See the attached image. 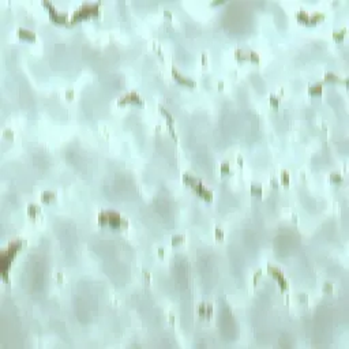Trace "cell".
<instances>
[{"mask_svg": "<svg viewBox=\"0 0 349 349\" xmlns=\"http://www.w3.org/2000/svg\"><path fill=\"white\" fill-rule=\"evenodd\" d=\"M23 241L22 240H16V241H12L11 244L8 245L7 250H3L2 251V255H0V265H2V274H3V278L7 281V270H8V266L11 263L12 258L15 256V254L18 252V250L22 247Z\"/></svg>", "mask_w": 349, "mask_h": 349, "instance_id": "6da1fadb", "label": "cell"}, {"mask_svg": "<svg viewBox=\"0 0 349 349\" xmlns=\"http://www.w3.org/2000/svg\"><path fill=\"white\" fill-rule=\"evenodd\" d=\"M98 221L101 222V225H109L111 228L119 229V228H127L128 222L127 220L121 217L119 213L116 211H101V214L98 215Z\"/></svg>", "mask_w": 349, "mask_h": 349, "instance_id": "7a4b0ae2", "label": "cell"}, {"mask_svg": "<svg viewBox=\"0 0 349 349\" xmlns=\"http://www.w3.org/2000/svg\"><path fill=\"white\" fill-rule=\"evenodd\" d=\"M98 8H100V2L85 3V4H82L79 8L74 12L73 18H71V22H77V20H79V19H83V18H87V16L95 15V14H98Z\"/></svg>", "mask_w": 349, "mask_h": 349, "instance_id": "3957f363", "label": "cell"}, {"mask_svg": "<svg viewBox=\"0 0 349 349\" xmlns=\"http://www.w3.org/2000/svg\"><path fill=\"white\" fill-rule=\"evenodd\" d=\"M183 180H184V183H187L190 187H192L194 190L197 191V194H199L203 199H206V201H211V199H213V194L202 186V183L198 179H195V177H192L191 174H188V173H184L183 174Z\"/></svg>", "mask_w": 349, "mask_h": 349, "instance_id": "277c9868", "label": "cell"}, {"mask_svg": "<svg viewBox=\"0 0 349 349\" xmlns=\"http://www.w3.org/2000/svg\"><path fill=\"white\" fill-rule=\"evenodd\" d=\"M267 270H269V273H270V274H272V276H274L278 280V282H280V286H281V289H282V290L288 288V282H286V280L284 278V276H282L281 270H278L277 267H273V266H269V267H267Z\"/></svg>", "mask_w": 349, "mask_h": 349, "instance_id": "5b68a950", "label": "cell"}, {"mask_svg": "<svg viewBox=\"0 0 349 349\" xmlns=\"http://www.w3.org/2000/svg\"><path fill=\"white\" fill-rule=\"evenodd\" d=\"M49 15L51 18H52L55 22L57 23H67L68 22V15L66 12H59L55 7H52V8L49 10Z\"/></svg>", "mask_w": 349, "mask_h": 349, "instance_id": "8992f818", "label": "cell"}, {"mask_svg": "<svg viewBox=\"0 0 349 349\" xmlns=\"http://www.w3.org/2000/svg\"><path fill=\"white\" fill-rule=\"evenodd\" d=\"M236 57L240 60H254V61L259 60V56L255 52H252V51H243V49L236 51Z\"/></svg>", "mask_w": 349, "mask_h": 349, "instance_id": "52a82bcc", "label": "cell"}, {"mask_svg": "<svg viewBox=\"0 0 349 349\" xmlns=\"http://www.w3.org/2000/svg\"><path fill=\"white\" fill-rule=\"evenodd\" d=\"M128 102H136V104H143V100L141 98V95H138L136 93H128L126 94L124 97H121L119 100L117 104L123 105V104H128Z\"/></svg>", "mask_w": 349, "mask_h": 349, "instance_id": "ba28073f", "label": "cell"}, {"mask_svg": "<svg viewBox=\"0 0 349 349\" xmlns=\"http://www.w3.org/2000/svg\"><path fill=\"white\" fill-rule=\"evenodd\" d=\"M172 75H173V78L177 82H180V83H183V85H188V86H194V85H195V82L192 79H190V78H187V77H184V75L179 74L176 70H174V68L172 70Z\"/></svg>", "mask_w": 349, "mask_h": 349, "instance_id": "9c48e42d", "label": "cell"}, {"mask_svg": "<svg viewBox=\"0 0 349 349\" xmlns=\"http://www.w3.org/2000/svg\"><path fill=\"white\" fill-rule=\"evenodd\" d=\"M18 34L19 37H22V38H27V40H36V34H34L32 30H27V29H23V27H20V29H18Z\"/></svg>", "mask_w": 349, "mask_h": 349, "instance_id": "30bf717a", "label": "cell"}, {"mask_svg": "<svg viewBox=\"0 0 349 349\" xmlns=\"http://www.w3.org/2000/svg\"><path fill=\"white\" fill-rule=\"evenodd\" d=\"M308 93L311 95H320L322 94V85L320 83H314L308 87Z\"/></svg>", "mask_w": 349, "mask_h": 349, "instance_id": "8fae6325", "label": "cell"}, {"mask_svg": "<svg viewBox=\"0 0 349 349\" xmlns=\"http://www.w3.org/2000/svg\"><path fill=\"white\" fill-rule=\"evenodd\" d=\"M199 314L202 316H210L211 315V306H206V304H201L199 307Z\"/></svg>", "mask_w": 349, "mask_h": 349, "instance_id": "7c38bea8", "label": "cell"}, {"mask_svg": "<svg viewBox=\"0 0 349 349\" xmlns=\"http://www.w3.org/2000/svg\"><path fill=\"white\" fill-rule=\"evenodd\" d=\"M55 198H56V194L52 192V191H45V192L41 194V199H42V202H51V201H53Z\"/></svg>", "mask_w": 349, "mask_h": 349, "instance_id": "4fadbf2b", "label": "cell"}, {"mask_svg": "<svg viewBox=\"0 0 349 349\" xmlns=\"http://www.w3.org/2000/svg\"><path fill=\"white\" fill-rule=\"evenodd\" d=\"M325 81H327V82H340L341 79H340V77L336 75V74L326 73V74H325Z\"/></svg>", "mask_w": 349, "mask_h": 349, "instance_id": "5bb4252c", "label": "cell"}, {"mask_svg": "<svg viewBox=\"0 0 349 349\" xmlns=\"http://www.w3.org/2000/svg\"><path fill=\"white\" fill-rule=\"evenodd\" d=\"M323 18H325L323 14H320V12H315V14H312V15H310V16H308V22H310V23H314V22H318L319 19H323Z\"/></svg>", "mask_w": 349, "mask_h": 349, "instance_id": "9a60e30c", "label": "cell"}, {"mask_svg": "<svg viewBox=\"0 0 349 349\" xmlns=\"http://www.w3.org/2000/svg\"><path fill=\"white\" fill-rule=\"evenodd\" d=\"M27 211H29V215H32V217H34L37 213H40V207L36 206V205H29V207H27Z\"/></svg>", "mask_w": 349, "mask_h": 349, "instance_id": "2e32d148", "label": "cell"}, {"mask_svg": "<svg viewBox=\"0 0 349 349\" xmlns=\"http://www.w3.org/2000/svg\"><path fill=\"white\" fill-rule=\"evenodd\" d=\"M160 109H161V113H162V115H164V116H165V117H166V121H168V124H169V127H172V123H173V117H172V116H170V113H168V111H166V109H164L162 107H161V108H160Z\"/></svg>", "mask_w": 349, "mask_h": 349, "instance_id": "e0dca14e", "label": "cell"}, {"mask_svg": "<svg viewBox=\"0 0 349 349\" xmlns=\"http://www.w3.org/2000/svg\"><path fill=\"white\" fill-rule=\"evenodd\" d=\"M296 16H297V19H299V20H303V22H308V16H310V15H308V14H307L306 11L300 10V11L297 12Z\"/></svg>", "mask_w": 349, "mask_h": 349, "instance_id": "ac0fdd59", "label": "cell"}, {"mask_svg": "<svg viewBox=\"0 0 349 349\" xmlns=\"http://www.w3.org/2000/svg\"><path fill=\"white\" fill-rule=\"evenodd\" d=\"M330 180L333 181V183H340V181L342 180V177H341V174L338 172H333L330 174Z\"/></svg>", "mask_w": 349, "mask_h": 349, "instance_id": "d6986e66", "label": "cell"}, {"mask_svg": "<svg viewBox=\"0 0 349 349\" xmlns=\"http://www.w3.org/2000/svg\"><path fill=\"white\" fill-rule=\"evenodd\" d=\"M345 32H347V29H342V30H340V32H338V30H336V32L333 33V37L336 40H341L342 38V37L345 36Z\"/></svg>", "mask_w": 349, "mask_h": 349, "instance_id": "ffe728a7", "label": "cell"}, {"mask_svg": "<svg viewBox=\"0 0 349 349\" xmlns=\"http://www.w3.org/2000/svg\"><path fill=\"white\" fill-rule=\"evenodd\" d=\"M281 181L284 183V186H288L289 184V173L285 172V170L281 173Z\"/></svg>", "mask_w": 349, "mask_h": 349, "instance_id": "44dd1931", "label": "cell"}, {"mask_svg": "<svg viewBox=\"0 0 349 349\" xmlns=\"http://www.w3.org/2000/svg\"><path fill=\"white\" fill-rule=\"evenodd\" d=\"M183 240H184L183 236H180V235L179 236H173V237H172V244L176 245V244H179V243H181Z\"/></svg>", "mask_w": 349, "mask_h": 349, "instance_id": "7402d4cb", "label": "cell"}, {"mask_svg": "<svg viewBox=\"0 0 349 349\" xmlns=\"http://www.w3.org/2000/svg\"><path fill=\"white\" fill-rule=\"evenodd\" d=\"M231 169H229V164L228 162H222L221 165V173H229Z\"/></svg>", "mask_w": 349, "mask_h": 349, "instance_id": "603a6c76", "label": "cell"}, {"mask_svg": "<svg viewBox=\"0 0 349 349\" xmlns=\"http://www.w3.org/2000/svg\"><path fill=\"white\" fill-rule=\"evenodd\" d=\"M270 104H272L274 108L278 107V97H276V95H270Z\"/></svg>", "mask_w": 349, "mask_h": 349, "instance_id": "cb8c5ba5", "label": "cell"}, {"mask_svg": "<svg viewBox=\"0 0 349 349\" xmlns=\"http://www.w3.org/2000/svg\"><path fill=\"white\" fill-rule=\"evenodd\" d=\"M251 192L258 194V195H262V188H261V187H256V186H252V187H251Z\"/></svg>", "mask_w": 349, "mask_h": 349, "instance_id": "d4e9b609", "label": "cell"}, {"mask_svg": "<svg viewBox=\"0 0 349 349\" xmlns=\"http://www.w3.org/2000/svg\"><path fill=\"white\" fill-rule=\"evenodd\" d=\"M215 237H217L218 240H222V237H224V233H222V231L220 228L215 229Z\"/></svg>", "mask_w": 349, "mask_h": 349, "instance_id": "484cf974", "label": "cell"}, {"mask_svg": "<svg viewBox=\"0 0 349 349\" xmlns=\"http://www.w3.org/2000/svg\"><path fill=\"white\" fill-rule=\"evenodd\" d=\"M323 290H325V292H326V290H331V285H330V284H326V285L323 286Z\"/></svg>", "mask_w": 349, "mask_h": 349, "instance_id": "4316f807", "label": "cell"}, {"mask_svg": "<svg viewBox=\"0 0 349 349\" xmlns=\"http://www.w3.org/2000/svg\"><path fill=\"white\" fill-rule=\"evenodd\" d=\"M272 186H273V187H277V180H276V179H272Z\"/></svg>", "mask_w": 349, "mask_h": 349, "instance_id": "83f0119b", "label": "cell"}]
</instances>
